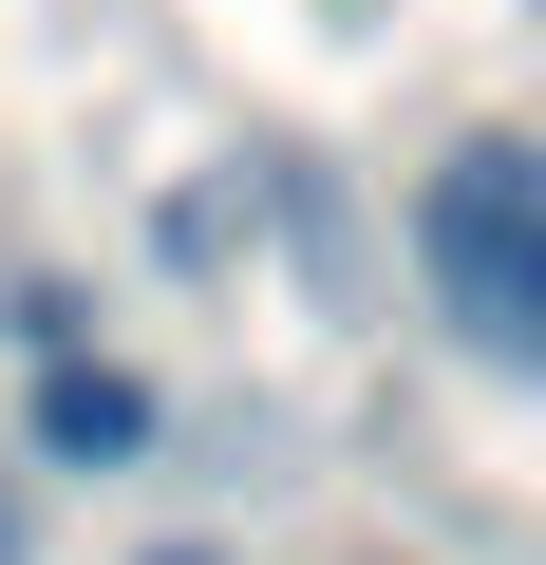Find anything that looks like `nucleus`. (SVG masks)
Instances as JSON below:
<instances>
[{
  "mask_svg": "<svg viewBox=\"0 0 546 565\" xmlns=\"http://www.w3.org/2000/svg\"><path fill=\"white\" fill-rule=\"evenodd\" d=\"M415 264H433V302H452L471 359H546V151L471 132L415 189Z\"/></svg>",
  "mask_w": 546,
  "mask_h": 565,
  "instance_id": "obj_1",
  "label": "nucleus"
},
{
  "mask_svg": "<svg viewBox=\"0 0 546 565\" xmlns=\"http://www.w3.org/2000/svg\"><path fill=\"white\" fill-rule=\"evenodd\" d=\"M39 452L57 471H114V452H151V396L114 359H39Z\"/></svg>",
  "mask_w": 546,
  "mask_h": 565,
  "instance_id": "obj_2",
  "label": "nucleus"
},
{
  "mask_svg": "<svg viewBox=\"0 0 546 565\" xmlns=\"http://www.w3.org/2000/svg\"><path fill=\"white\" fill-rule=\"evenodd\" d=\"M132 565H226V546H132Z\"/></svg>",
  "mask_w": 546,
  "mask_h": 565,
  "instance_id": "obj_3",
  "label": "nucleus"
},
{
  "mask_svg": "<svg viewBox=\"0 0 546 565\" xmlns=\"http://www.w3.org/2000/svg\"><path fill=\"white\" fill-rule=\"evenodd\" d=\"M0 565H20V509H0Z\"/></svg>",
  "mask_w": 546,
  "mask_h": 565,
  "instance_id": "obj_4",
  "label": "nucleus"
}]
</instances>
